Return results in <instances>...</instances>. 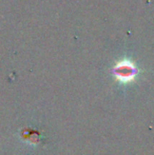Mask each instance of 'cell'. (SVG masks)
<instances>
[{"label": "cell", "mask_w": 154, "mask_h": 155, "mask_svg": "<svg viewBox=\"0 0 154 155\" xmlns=\"http://www.w3.org/2000/svg\"><path fill=\"white\" fill-rule=\"evenodd\" d=\"M114 72L120 80H130L135 75V68L129 61H123L117 65Z\"/></svg>", "instance_id": "cell-1"}]
</instances>
